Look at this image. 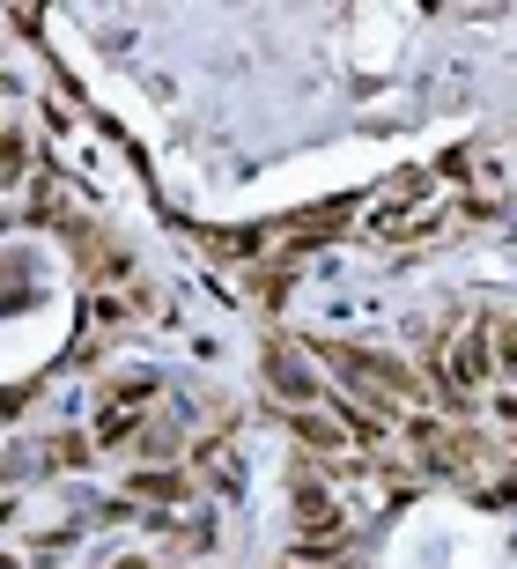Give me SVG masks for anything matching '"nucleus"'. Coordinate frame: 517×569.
Instances as JSON below:
<instances>
[{
	"instance_id": "f257e3e1",
	"label": "nucleus",
	"mask_w": 517,
	"mask_h": 569,
	"mask_svg": "<svg viewBox=\"0 0 517 569\" xmlns=\"http://www.w3.org/2000/svg\"><path fill=\"white\" fill-rule=\"evenodd\" d=\"M488 363H495V355H488V333H466V340H458L451 377H444L451 400H473V392H481V377H488Z\"/></svg>"
},
{
	"instance_id": "f03ea898",
	"label": "nucleus",
	"mask_w": 517,
	"mask_h": 569,
	"mask_svg": "<svg viewBox=\"0 0 517 569\" xmlns=\"http://www.w3.org/2000/svg\"><path fill=\"white\" fill-rule=\"evenodd\" d=\"M266 370H274V392H281V400H311V392H318V377L303 370L289 348H274V355H266Z\"/></svg>"
},
{
	"instance_id": "7ed1b4c3",
	"label": "nucleus",
	"mask_w": 517,
	"mask_h": 569,
	"mask_svg": "<svg viewBox=\"0 0 517 569\" xmlns=\"http://www.w3.org/2000/svg\"><path fill=\"white\" fill-rule=\"evenodd\" d=\"M503 363H510V377H517V326H503Z\"/></svg>"
}]
</instances>
